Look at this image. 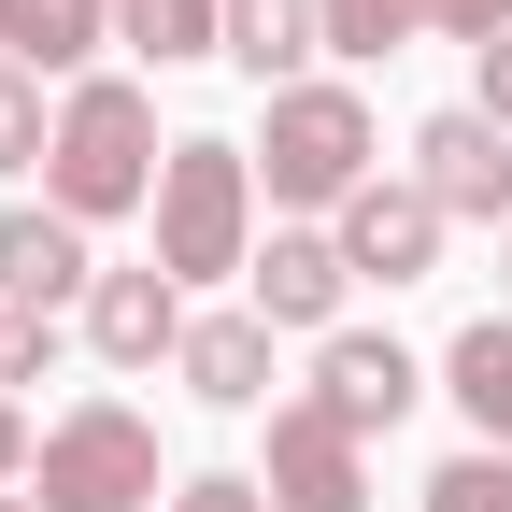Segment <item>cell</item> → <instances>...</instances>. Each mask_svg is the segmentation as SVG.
Here are the masks:
<instances>
[{"mask_svg": "<svg viewBox=\"0 0 512 512\" xmlns=\"http://www.w3.org/2000/svg\"><path fill=\"white\" fill-rule=\"evenodd\" d=\"M114 43V0H0V57L15 72H86Z\"/></svg>", "mask_w": 512, "mask_h": 512, "instance_id": "13", "label": "cell"}, {"mask_svg": "<svg viewBox=\"0 0 512 512\" xmlns=\"http://www.w3.org/2000/svg\"><path fill=\"white\" fill-rule=\"evenodd\" d=\"M86 342H100L114 370H157V356H185V285H171V271H100V299H86Z\"/></svg>", "mask_w": 512, "mask_h": 512, "instance_id": "10", "label": "cell"}, {"mask_svg": "<svg viewBox=\"0 0 512 512\" xmlns=\"http://www.w3.org/2000/svg\"><path fill=\"white\" fill-rule=\"evenodd\" d=\"M57 157V128H43V72H15L0 57V171H43Z\"/></svg>", "mask_w": 512, "mask_h": 512, "instance_id": "19", "label": "cell"}, {"mask_svg": "<svg viewBox=\"0 0 512 512\" xmlns=\"http://www.w3.org/2000/svg\"><path fill=\"white\" fill-rule=\"evenodd\" d=\"M43 342H57V313H29V299H0V384H29V370H43Z\"/></svg>", "mask_w": 512, "mask_h": 512, "instance_id": "20", "label": "cell"}, {"mask_svg": "<svg viewBox=\"0 0 512 512\" xmlns=\"http://www.w3.org/2000/svg\"><path fill=\"white\" fill-rule=\"evenodd\" d=\"M185 384H200L214 413H256L271 399V313H200V328H185V356H171Z\"/></svg>", "mask_w": 512, "mask_h": 512, "instance_id": "12", "label": "cell"}, {"mask_svg": "<svg viewBox=\"0 0 512 512\" xmlns=\"http://www.w3.org/2000/svg\"><path fill=\"white\" fill-rule=\"evenodd\" d=\"M171 512H271V484H242V470H214V484H185Z\"/></svg>", "mask_w": 512, "mask_h": 512, "instance_id": "22", "label": "cell"}, {"mask_svg": "<svg viewBox=\"0 0 512 512\" xmlns=\"http://www.w3.org/2000/svg\"><path fill=\"white\" fill-rule=\"evenodd\" d=\"M441 384H456V413H470V427L498 441V456H512V328H498V313H484V328H456Z\"/></svg>", "mask_w": 512, "mask_h": 512, "instance_id": "15", "label": "cell"}, {"mask_svg": "<svg viewBox=\"0 0 512 512\" xmlns=\"http://www.w3.org/2000/svg\"><path fill=\"white\" fill-rule=\"evenodd\" d=\"M328 15V57H399L413 29H441V0H313Z\"/></svg>", "mask_w": 512, "mask_h": 512, "instance_id": "17", "label": "cell"}, {"mask_svg": "<svg viewBox=\"0 0 512 512\" xmlns=\"http://www.w3.org/2000/svg\"><path fill=\"white\" fill-rule=\"evenodd\" d=\"M29 456H43V441H29V427H15V399H0V484H15V470H29Z\"/></svg>", "mask_w": 512, "mask_h": 512, "instance_id": "24", "label": "cell"}, {"mask_svg": "<svg viewBox=\"0 0 512 512\" xmlns=\"http://www.w3.org/2000/svg\"><path fill=\"white\" fill-rule=\"evenodd\" d=\"M313 43H328V15H313V0H228V57H242L271 100L299 86V57H313Z\"/></svg>", "mask_w": 512, "mask_h": 512, "instance_id": "14", "label": "cell"}, {"mask_svg": "<svg viewBox=\"0 0 512 512\" xmlns=\"http://www.w3.org/2000/svg\"><path fill=\"white\" fill-rule=\"evenodd\" d=\"M342 271L427 285L441 271V200H427V185H356V200H342Z\"/></svg>", "mask_w": 512, "mask_h": 512, "instance_id": "7", "label": "cell"}, {"mask_svg": "<svg viewBox=\"0 0 512 512\" xmlns=\"http://www.w3.org/2000/svg\"><path fill=\"white\" fill-rule=\"evenodd\" d=\"M441 29H456V43L484 57V43H512V0H441Z\"/></svg>", "mask_w": 512, "mask_h": 512, "instance_id": "21", "label": "cell"}, {"mask_svg": "<svg viewBox=\"0 0 512 512\" xmlns=\"http://www.w3.org/2000/svg\"><path fill=\"white\" fill-rule=\"evenodd\" d=\"M313 413H328L342 441L399 427V413H413V356H399V342H370V328H328V356H313Z\"/></svg>", "mask_w": 512, "mask_h": 512, "instance_id": "8", "label": "cell"}, {"mask_svg": "<svg viewBox=\"0 0 512 512\" xmlns=\"http://www.w3.org/2000/svg\"><path fill=\"white\" fill-rule=\"evenodd\" d=\"M498 256H512V228H498ZM498 285H512V271H498Z\"/></svg>", "mask_w": 512, "mask_h": 512, "instance_id": "26", "label": "cell"}, {"mask_svg": "<svg viewBox=\"0 0 512 512\" xmlns=\"http://www.w3.org/2000/svg\"><path fill=\"white\" fill-rule=\"evenodd\" d=\"M0 285H15L29 313H57V299H100V271H86V228L72 214H0Z\"/></svg>", "mask_w": 512, "mask_h": 512, "instance_id": "11", "label": "cell"}, {"mask_svg": "<svg viewBox=\"0 0 512 512\" xmlns=\"http://www.w3.org/2000/svg\"><path fill=\"white\" fill-rule=\"evenodd\" d=\"M256 171H271V200L342 214L356 185H370V100H356V86H285L271 128H256Z\"/></svg>", "mask_w": 512, "mask_h": 512, "instance_id": "4", "label": "cell"}, {"mask_svg": "<svg viewBox=\"0 0 512 512\" xmlns=\"http://www.w3.org/2000/svg\"><path fill=\"white\" fill-rule=\"evenodd\" d=\"M114 43L128 57H228V0H114Z\"/></svg>", "mask_w": 512, "mask_h": 512, "instance_id": "16", "label": "cell"}, {"mask_svg": "<svg viewBox=\"0 0 512 512\" xmlns=\"http://www.w3.org/2000/svg\"><path fill=\"white\" fill-rule=\"evenodd\" d=\"M427 512H512V456H498V441L441 456V470H427Z\"/></svg>", "mask_w": 512, "mask_h": 512, "instance_id": "18", "label": "cell"}, {"mask_svg": "<svg viewBox=\"0 0 512 512\" xmlns=\"http://www.w3.org/2000/svg\"><path fill=\"white\" fill-rule=\"evenodd\" d=\"M0 512H43V498H0Z\"/></svg>", "mask_w": 512, "mask_h": 512, "instance_id": "25", "label": "cell"}, {"mask_svg": "<svg viewBox=\"0 0 512 512\" xmlns=\"http://www.w3.org/2000/svg\"><path fill=\"white\" fill-rule=\"evenodd\" d=\"M256 313H271V328H328V313H342V228H271V242H256Z\"/></svg>", "mask_w": 512, "mask_h": 512, "instance_id": "9", "label": "cell"}, {"mask_svg": "<svg viewBox=\"0 0 512 512\" xmlns=\"http://www.w3.org/2000/svg\"><path fill=\"white\" fill-rule=\"evenodd\" d=\"M157 271L171 285H214V271H256V157L242 143H171L157 171Z\"/></svg>", "mask_w": 512, "mask_h": 512, "instance_id": "2", "label": "cell"}, {"mask_svg": "<svg viewBox=\"0 0 512 512\" xmlns=\"http://www.w3.org/2000/svg\"><path fill=\"white\" fill-rule=\"evenodd\" d=\"M470 114H498V128H512V43H484V100H470Z\"/></svg>", "mask_w": 512, "mask_h": 512, "instance_id": "23", "label": "cell"}, {"mask_svg": "<svg viewBox=\"0 0 512 512\" xmlns=\"http://www.w3.org/2000/svg\"><path fill=\"white\" fill-rule=\"evenodd\" d=\"M256 484H271V512H370L356 441L313 413V399H285V413H271V470H256Z\"/></svg>", "mask_w": 512, "mask_h": 512, "instance_id": "6", "label": "cell"}, {"mask_svg": "<svg viewBox=\"0 0 512 512\" xmlns=\"http://www.w3.org/2000/svg\"><path fill=\"white\" fill-rule=\"evenodd\" d=\"M157 100L143 86H72V100H57V157H43V200L57 214H72V228H100V214H143L157 200Z\"/></svg>", "mask_w": 512, "mask_h": 512, "instance_id": "1", "label": "cell"}, {"mask_svg": "<svg viewBox=\"0 0 512 512\" xmlns=\"http://www.w3.org/2000/svg\"><path fill=\"white\" fill-rule=\"evenodd\" d=\"M413 185H427L441 214H498L512 228V128L498 114H427L413 128Z\"/></svg>", "mask_w": 512, "mask_h": 512, "instance_id": "5", "label": "cell"}, {"mask_svg": "<svg viewBox=\"0 0 512 512\" xmlns=\"http://www.w3.org/2000/svg\"><path fill=\"white\" fill-rule=\"evenodd\" d=\"M29 498H43V512H171V498H157V427L128 413V399L57 413L43 456H29Z\"/></svg>", "mask_w": 512, "mask_h": 512, "instance_id": "3", "label": "cell"}]
</instances>
